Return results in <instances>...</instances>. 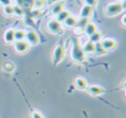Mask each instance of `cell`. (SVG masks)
Instances as JSON below:
<instances>
[{"instance_id":"obj_1","label":"cell","mask_w":126,"mask_h":118,"mask_svg":"<svg viewBox=\"0 0 126 118\" xmlns=\"http://www.w3.org/2000/svg\"><path fill=\"white\" fill-rule=\"evenodd\" d=\"M70 56L72 58V60L76 63H84L86 61V54L83 51L82 45H81L78 37H73L72 38Z\"/></svg>"},{"instance_id":"obj_2","label":"cell","mask_w":126,"mask_h":118,"mask_svg":"<svg viewBox=\"0 0 126 118\" xmlns=\"http://www.w3.org/2000/svg\"><path fill=\"white\" fill-rule=\"evenodd\" d=\"M65 47H64V43L61 41L57 45L55 46L54 51H53V64L57 65L58 64L62 61V59L65 56Z\"/></svg>"},{"instance_id":"obj_3","label":"cell","mask_w":126,"mask_h":118,"mask_svg":"<svg viewBox=\"0 0 126 118\" xmlns=\"http://www.w3.org/2000/svg\"><path fill=\"white\" fill-rule=\"evenodd\" d=\"M124 9V6L120 2L110 3L105 8V14L108 17H114L120 14Z\"/></svg>"},{"instance_id":"obj_4","label":"cell","mask_w":126,"mask_h":118,"mask_svg":"<svg viewBox=\"0 0 126 118\" xmlns=\"http://www.w3.org/2000/svg\"><path fill=\"white\" fill-rule=\"evenodd\" d=\"M47 29L48 31L54 34H61L62 33V25L61 23L56 19H51L47 23Z\"/></svg>"},{"instance_id":"obj_5","label":"cell","mask_w":126,"mask_h":118,"mask_svg":"<svg viewBox=\"0 0 126 118\" xmlns=\"http://www.w3.org/2000/svg\"><path fill=\"white\" fill-rule=\"evenodd\" d=\"M25 40L30 44V45H35L39 43L40 38L36 32L34 30H28L25 34Z\"/></svg>"},{"instance_id":"obj_6","label":"cell","mask_w":126,"mask_h":118,"mask_svg":"<svg viewBox=\"0 0 126 118\" xmlns=\"http://www.w3.org/2000/svg\"><path fill=\"white\" fill-rule=\"evenodd\" d=\"M15 49L17 53L20 54H24L30 49V44L27 42L26 40H22V41H16L14 44Z\"/></svg>"},{"instance_id":"obj_7","label":"cell","mask_w":126,"mask_h":118,"mask_svg":"<svg viewBox=\"0 0 126 118\" xmlns=\"http://www.w3.org/2000/svg\"><path fill=\"white\" fill-rule=\"evenodd\" d=\"M90 22V18H83L78 20L77 24L74 27V32L76 34H82L85 31V28H86V24Z\"/></svg>"},{"instance_id":"obj_8","label":"cell","mask_w":126,"mask_h":118,"mask_svg":"<svg viewBox=\"0 0 126 118\" xmlns=\"http://www.w3.org/2000/svg\"><path fill=\"white\" fill-rule=\"evenodd\" d=\"M103 48L105 49V50H111V49H115V47L117 46V42H116L114 39L112 38H105L102 39L100 41Z\"/></svg>"},{"instance_id":"obj_9","label":"cell","mask_w":126,"mask_h":118,"mask_svg":"<svg viewBox=\"0 0 126 118\" xmlns=\"http://www.w3.org/2000/svg\"><path fill=\"white\" fill-rule=\"evenodd\" d=\"M86 90L89 92V94L93 95H100L105 92V89L99 85H91V86H88Z\"/></svg>"},{"instance_id":"obj_10","label":"cell","mask_w":126,"mask_h":118,"mask_svg":"<svg viewBox=\"0 0 126 118\" xmlns=\"http://www.w3.org/2000/svg\"><path fill=\"white\" fill-rule=\"evenodd\" d=\"M93 7L89 5H86L85 4L80 10V12H79V18H90V17L93 15Z\"/></svg>"},{"instance_id":"obj_11","label":"cell","mask_w":126,"mask_h":118,"mask_svg":"<svg viewBox=\"0 0 126 118\" xmlns=\"http://www.w3.org/2000/svg\"><path fill=\"white\" fill-rule=\"evenodd\" d=\"M15 30L14 29L11 28V29H8L4 34V39L5 41V43L7 44H12V43L15 42Z\"/></svg>"},{"instance_id":"obj_12","label":"cell","mask_w":126,"mask_h":118,"mask_svg":"<svg viewBox=\"0 0 126 118\" xmlns=\"http://www.w3.org/2000/svg\"><path fill=\"white\" fill-rule=\"evenodd\" d=\"M74 85H75L76 88L80 90H86V88L88 87L86 79H84L83 77H76L75 80H74Z\"/></svg>"},{"instance_id":"obj_13","label":"cell","mask_w":126,"mask_h":118,"mask_svg":"<svg viewBox=\"0 0 126 118\" xmlns=\"http://www.w3.org/2000/svg\"><path fill=\"white\" fill-rule=\"evenodd\" d=\"M82 49H83V51L85 52V54H92V53H94L95 44L91 42L90 40H88L87 42L82 46Z\"/></svg>"},{"instance_id":"obj_14","label":"cell","mask_w":126,"mask_h":118,"mask_svg":"<svg viewBox=\"0 0 126 118\" xmlns=\"http://www.w3.org/2000/svg\"><path fill=\"white\" fill-rule=\"evenodd\" d=\"M97 26L95 24L92 23V22H89V23L86 24V28H85V33L88 36V37H91L93 34H94L95 32L97 31Z\"/></svg>"},{"instance_id":"obj_15","label":"cell","mask_w":126,"mask_h":118,"mask_svg":"<svg viewBox=\"0 0 126 118\" xmlns=\"http://www.w3.org/2000/svg\"><path fill=\"white\" fill-rule=\"evenodd\" d=\"M64 2H57L56 4H54L52 7V10H51V13L53 15H58L61 11L64 10Z\"/></svg>"},{"instance_id":"obj_16","label":"cell","mask_w":126,"mask_h":118,"mask_svg":"<svg viewBox=\"0 0 126 118\" xmlns=\"http://www.w3.org/2000/svg\"><path fill=\"white\" fill-rule=\"evenodd\" d=\"M77 22H78L77 18H76L75 17L71 16L70 15L63 23H64V24H65L66 26L68 27V28H74L75 25L77 24Z\"/></svg>"},{"instance_id":"obj_17","label":"cell","mask_w":126,"mask_h":118,"mask_svg":"<svg viewBox=\"0 0 126 118\" xmlns=\"http://www.w3.org/2000/svg\"><path fill=\"white\" fill-rule=\"evenodd\" d=\"M56 16H57L56 20L59 21L60 23H63V22L65 21V20L70 16V13H69V11H67V10H63V11H61V12L58 15H56Z\"/></svg>"},{"instance_id":"obj_18","label":"cell","mask_w":126,"mask_h":118,"mask_svg":"<svg viewBox=\"0 0 126 118\" xmlns=\"http://www.w3.org/2000/svg\"><path fill=\"white\" fill-rule=\"evenodd\" d=\"M107 51L105 50V49L103 48L102 46L101 43L98 42V43H96L95 44V50H94V53L97 55V56H102V55H105Z\"/></svg>"},{"instance_id":"obj_19","label":"cell","mask_w":126,"mask_h":118,"mask_svg":"<svg viewBox=\"0 0 126 118\" xmlns=\"http://www.w3.org/2000/svg\"><path fill=\"white\" fill-rule=\"evenodd\" d=\"M25 34L26 31L23 30H15V41H22V40H25Z\"/></svg>"},{"instance_id":"obj_20","label":"cell","mask_w":126,"mask_h":118,"mask_svg":"<svg viewBox=\"0 0 126 118\" xmlns=\"http://www.w3.org/2000/svg\"><path fill=\"white\" fill-rule=\"evenodd\" d=\"M102 33L100 31H98L97 30L96 32H95L94 34H93V35L90 37V39L89 40L91 41V42L94 43V44H96V43H98L100 42V41L102 40Z\"/></svg>"},{"instance_id":"obj_21","label":"cell","mask_w":126,"mask_h":118,"mask_svg":"<svg viewBox=\"0 0 126 118\" xmlns=\"http://www.w3.org/2000/svg\"><path fill=\"white\" fill-rule=\"evenodd\" d=\"M13 12H14V15H16L18 18H21V17H23V15H24L23 9L20 5L13 6Z\"/></svg>"},{"instance_id":"obj_22","label":"cell","mask_w":126,"mask_h":118,"mask_svg":"<svg viewBox=\"0 0 126 118\" xmlns=\"http://www.w3.org/2000/svg\"><path fill=\"white\" fill-rule=\"evenodd\" d=\"M4 13L6 16H12V15H14V12H13V6L11 5V4L4 6Z\"/></svg>"},{"instance_id":"obj_23","label":"cell","mask_w":126,"mask_h":118,"mask_svg":"<svg viewBox=\"0 0 126 118\" xmlns=\"http://www.w3.org/2000/svg\"><path fill=\"white\" fill-rule=\"evenodd\" d=\"M45 0H35V3H34V5H35V9L41 10L42 8H43L45 6Z\"/></svg>"},{"instance_id":"obj_24","label":"cell","mask_w":126,"mask_h":118,"mask_svg":"<svg viewBox=\"0 0 126 118\" xmlns=\"http://www.w3.org/2000/svg\"><path fill=\"white\" fill-rule=\"evenodd\" d=\"M97 2H98V0H84V3L86 5H89V6H93L96 5Z\"/></svg>"},{"instance_id":"obj_25","label":"cell","mask_w":126,"mask_h":118,"mask_svg":"<svg viewBox=\"0 0 126 118\" xmlns=\"http://www.w3.org/2000/svg\"><path fill=\"white\" fill-rule=\"evenodd\" d=\"M14 65H13L12 64H11V63H7V64H4V70H5L6 71H8V72H11V71H12L13 70H14Z\"/></svg>"},{"instance_id":"obj_26","label":"cell","mask_w":126,"mask_h":118,"mask_svg":"<svg viewBox=\"0 0 126 118\" xmlns=\"http://www.w3.org/2000/svg\"><path fill=\"white\" fill-rule=\"evenodd\" d=\"M31 14H32V17H33V18H38L41 14V10L35 9L34 11H31Z\"/></svg>"},{"instance_id":"obj_27","label":"cell","mask_w":126,"mask_h":118,"mask_svg":"<svg viewBox=\"0 0 126 118\" xmlns=\"http://www.w3.org/2000/svg\"><path fill=\"white\" fill-rule=\"evenodd\" d=\"M0 4H2L3 6L10 5L11 4V0H0Z\"/></svg>"},{"instance_id":"obj_28","label":"cell","mask_w":126,"mask_h":118,"mask_svg":"<svg viewBox=\"0 0 126 118\" xmlns=\"http://www.w3.org/2000/svg\"><path fill=\"white\" fill-rule=\"evenodd\" d=\"M32 118H43V117H42V116L38 111H33L32 112Z\"/></svg>"},{"instance_id":"obj_29","label":"cell","mask_w":126,"mask_h":118,"mask_svg":"<svg viewBox=\"0 0 126 118\" xmlns=\"http://www.w3.org/2000/svg\"><path fill=\"white\" fill-rule=\"evenodd\" d=\"M125 15H124V16H123V18H122V23H123V24H124V26H125V21H124V20H125Z\"/></svg>"}]
</instances>
